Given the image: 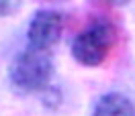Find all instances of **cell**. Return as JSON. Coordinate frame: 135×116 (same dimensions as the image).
Listing matches in <instances>:
<instances>
[{"instance_id": "1", "label": "cell", "mask_w": 135, "mask_h": 116, "mask_svg": "<svg viewBox=\"0 0 135 116\" xmlns=\"http://www.w3.org/2000/svg\"><path fill=\"white\" fill-rule=\"evenodd\" d=\"M53 77V61L49 51L27 47L15 55L8 67V82L18 94H41Z\"/></svg>"}, {"instance_id": "2", "label": "cell", "mask_w": 135, "mask_h": 116, "mask_svg": "<svg viewBox=\"0 0 135 116\" xmlns=\"http://www.w3.org/2000/svg\"><path fill=\"white\" fill-rule=\"evenodd\" d=\"M117 41V29L113 23L98 18L82 29L72 41V55L80 65L96 67L109 57Z\"/></svg>"}, {"instance_id": "3", "label": "cell", "mask_w": 135, "mask_h": 116, "mask_svg": "<svg viewBox=\"0 0 135 116\" xmlns=\"http://www.w3.org/2000/svg\"><path fill=\"white\" fill-rule=\"evenodd\" d=\"M64 35V14L57 10L43 8L37 10L27 27V41L29 47L41 51H49L59 43Z\"/></svg>"}, {"instance_id": "4", "label": "cell", "mask_w": 135, "mask_h": 116, "mask_svg": "<svg viewBox=\"0 0 135 116\" xmlns=\"http://www.w3.org/2000/svg\"><path fill=\"white\" fill-rule=\"evenodd\" d=\"M90 116H135V104L125 94L109 92L94 102Z\"/></svg>"}, {"instance_id": "5", "label": "cell", "mask_w": 135, "mask_h": 116, "mask_svg": "<svg viewBox=\"0 0 135 116\" xmlns=\"http://www.w3.org/2000/svg\"><path fill=\"white\" fill-rule=\"evenodd\" d=\"M21 8V0H0V17H10Z\"/></svg>"}, {"instance_id": "6", "label": "cell", "mask_w": 135, "mask_h": 116, "mask_svg": "<svg viewBox=\"0 0 135 116\" xmlns=\"http://www.w3.org/2000/svg\"><path fill=\"white\" fill-rule=\"evenodd\" d=\"M96 2H104V4H113V6H123L129 0H96Z\"/></svg>"}]
</instances>
